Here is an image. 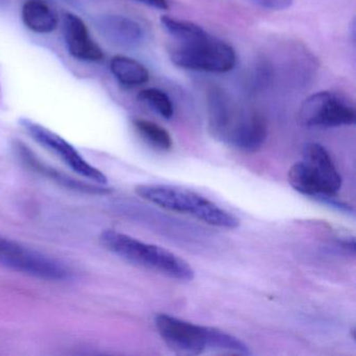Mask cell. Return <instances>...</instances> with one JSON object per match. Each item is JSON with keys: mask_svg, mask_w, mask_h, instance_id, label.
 Segmentation results:
<instances>
[{"mask_svg": "<svg viewBox=\"0 0 356 356\" xmlns=\"http://www.w3.org/2000/svg\"><path fill=\"white\" fill-rule=\"evenodd\" d=\"M208 109L210 131L216 138L249 153L264 145L268 136L264 116L241 109L222 89L210 91Z\"/></svg>", "mask_w": 356, "mask_h": 356, "instance_id": "obj_1", "label": "cell"}, {"mask_svg": "<svg viewBox=\"0 0 356 356\" xmlns=\"http://www.w3.org/2000/svg\"><path fill=\"white\" fill-rule=\"evenodd\" d=\"M99 243L118 257L180 281H191L195 270L188 262L164 248L143 243L116 230H105L99 235Z\"/></svg>", "mask_w": 356, "mask_h": 356, "instance_id": "obj_2", "label": "cell"}, {"mask_svg": "<svg viewBox=\"0 0 356 356\" xmlns=\"http://www.w3.org/2000/svg\"><path fill=\"white\" fill-rule=\"evenodd\" d=\"M135 193L149 203L193 216L211 226L225 229L239 226L236 216L191 189L165 184H140L135 187Z\"/></svg>", "mask_w": 356, "mask_h": 356, "instance_id": "obj_3", "label": "cell"}, {"mask_svg": "<svg viewBox=\"0 0 356 356\" xmlns=\"http://www.w3.org/2000/svg\"><path fill=\"white\" fill-rule=\"evenodd\" d=\"M170 51L172 63L184 70L226 74L236 65V53L228 43L207 34L189 42H177Z\"/></svg>", "mask_w": 356, "mask_h": 356, "instance_id": "obj_4", "label": "cell"}, {"mask_svg": "<svg viewBox=\"0 0 356 356\" xmlns=\"http://www.w3.org/2000/svg\"><path fill=\"white\" fill-rule=\"evenodd\" d=\"M0 264L18 272L49 281L70 278V268L55 258L0 236Z\"/></svg>", "mask_w": 356, "mask_h": 356, "instance_id": "obj_5", "label": "cell"}, {"mask_svg": "<svg viewBox=\"0 0 356 356\" xmlns=\"http://www.w3.org/2000/svg\"><path fill=\"white\" fill-rule=\"evenodd\" d=\"M299 120L308 128H337L355 124L353 106L335 93L320 91L302 104Z\"/></svg>", "mask_w": 356, "mask_h": 356, "instance_id": "obj_6", "label": "cell"}, {"mask_svg": "<svg viewBox=\"0 0 356 356\" xmlns=\"http://www.w3.org/2000/svg\"><path fill=\"white\" fill-rule=\"evenodd\" d=\"M19 124L36 143L61 158L74 172L97 184H107V177L103 172L87 162L82 155L60 135L29 118H22Z\"/></svg>", "mask_w": 356, "mask_h": 356, "instance_id": "obj_7", "label": "cell"}, {"mask_svg": "<svg viewBox=\"0 0 356 356\" xmlns=\"http://www.w3.org/2000/svg\"><path fill=\"white\" fill-rule=\"evenodd\" d=\"M158 332L166 345L177 353L200 355L209 349L210 328L160 314L155 318Z\"/></svg>", "mask_w": 356, "mask_h": 356, "instance_id": "obj_8", "label": "cell"}, {"mask_svg": "<svg viewBox=\"0 0 356 356\" xmlns=\"http://www.w3.org/2000/svg\"><path fill=\"white\" fill-rule=\"evenodd\" d=\"M102 36L115 47L136 49L145 39V32L132 18L118 14H104L95 20Z\"/></svg>", "mask_w": 356, "mask_h": 356, "instance_id": "obj_9", "label": "cell"}, {"mask_svg": "<svg viewBox=\"0 0 356 356\" xmlns=\"http://www.w3.org/2000/svg\"><path fill=\"white\" fill-rule=\"evenodd\" d=\"M63 30L68 51L72 57L87 62H99L104 59L103 49L92 40L86 24L79 16L65 14Z\"/></svg>", "mask_w": 356, "mask_h": 356, "instance_id": "obj_10", "label": "cell"}, {"mask_svg": "<svg viewBox=\"0 0 356 356\" xmlns=\"http://www.w3.org/2000/svg\"><path fill=\"white\" fill-rule=\"evenodd\" d=\"M302 161L305 162L324 185L327 193L335 195L341 188V177L332 158L323 145L308 143L302 149Z\"/></svg>", "mask_w": 356, "mask_h": 356, "instance_id": "obj_11", "label": "cell"}, {"mask_svg": "<svg viewBox=\"0 0 356 356\" xmlns=\"http://www.w3.org/2000/svg\"><path fill=\"white\" fill-rule=\"evenodd\" d=\"M16 149H17L20 158H22L31 168L36 170V172H40V174L44 175L47 178L53 179L54 181L59 183L62 186H65L67 187V188L74 189V191H82V193H95V195H105V193H110L109 188H105V187L99 186V185H91L89 184V183H84L82 182V181L76 180V179L72 178V177L66 176V175L58 172V170L51 168V166L45 165L38 158L35 157L34 154L28 149V147L22 145V143H18L17 145H16Z\"/></svg>", "mask_w": 356, "mask_h": 356, "instance_id": "obj_12", "label": "cell"}, {"mask_svg": "<svg viewBox=\"0 0 356 356\" xmlns=\"http://www.w3.org/2000/svg\"><path fill=\"white\" fill-rule=\"evenodd\" d=\"M289 182L298 193L307 195V197L321 200L325 203L331 197H335V195H330L327 193L320 179L314 175L312 168L303 161L297 162L289 168Z\"/></svg>", "mask_w": 356, "mask_h": 356, "instance_id": "obj_13", "label": "cell"}, {"mask_svg": "<svg viewBox=\"0 0 356 356\" xmlns=\"http://www.w3.org/2000/svg\"><path fill=\"white\" fill-rule=\"evenodd\" d=\"M22 20L26 28L38 34H49L58 26V16L43 0H28L22 8Z\"/></svg>", "mask_w": 356, "mask_h": 356, "instance_id": "obj_14", "label": "cell"}, {"mask_svg": "<svg viewBox=\"0 0 356 356\" xmlns=\"http://www.w3.org/2000/svg\"><path fill=\"white\" fill-rule=\"evenodd\" d=\"M110 70L116 80L126 87L140 86L149 80L147 68L140 62L126 56L112 58Z\"/></svg>", "mask_w": 356, "mask_h": 356, "instance_id": "obj_15", "label": "cell"}, {"mask_svg": "<svg viewBox=\"0 0 356 356\" xmlns=\"http://www.w3.org/2000/svg\"><path fill=\"white\" fill-rule=\"evenodd\" d=\"M132 124L139 136L152 147H156L160 151L172 149V145H174L172 136L163 127L159 126L151 120H143V118H136L133 120Z\"/></svg>", "mask_w": 356, "mask_h": 356, "instance_id": "obj_16", "label": "cell"}, {"mask_svg": "<svg viewBox=\"0 0 356 356\" xmlns=\"http://www.w3.org/2000/svg\"><path fill=\"white\" fill-rule=\"evenodd\" d=\"M161 24L166 32L176 39L177 42H189L203 38L208 34L204 29L191 22L164 15L161 17Z\"/></svg>", "mask_w": 356, "mask_h": 356, "instance_id": "obj_17", "label": "cell"}, {"mask_svg": "<svg viewBox=\"0 0 356 356\" xmlns=\"http://www.w3.org/2000/svg\"><path fill=\"white\" fill-rule=\"evenodd\" d=\"M138 99L165 120H170L174 116L175 109L172 99L160 89H145L139 92Z\"/></svg>", "mask_w": 356, "mask_h": 356, "instance_id": "obj_18", "label": "cell"}, {"mask_svg": "<svg viewBox=\"0 0 356 356\" xmlns=\"http://www.w3.org/2000/svg\"><path fill=\"white\" fill-rule=\"evenodd\" d=\"M247 1L268 11H285L293 3V0H247Z\"/></svg>", "mask_w": 356, "mask_h": 356, "instance_id": "obj_19", "label": "cell"}, {"mask_svg": "<svg viewBox=\"0 0 356 356\" xmlns=\"http://www.w3.org/2000/svg\"><path fill=\"white\" fill-rule=\"evenodd\" d=\"M137 1L149 6V7L155 8V9L162 10V11L170 9L168 0H137Z\"/></svg>", "mask_w": 356, "mask_h": 356, "instance_id": "obj_20", "label": "cell"}, {"mask_svg": "<svg viewBox=\"0 0 356 356\" xmlns=\"http://www.w3.org/2000/svg\"><path fill=\"white\" fill-rule=\"evenodd\" d=\"M9 0H0V6L6 5Z\"/></svg>", "mask_w": 356, "mask_h": 356, "instance_id": "obj_21", "label": "cell"}]
</instances>
